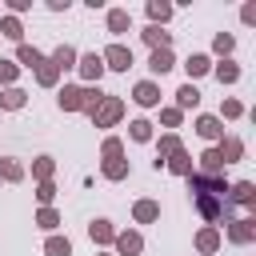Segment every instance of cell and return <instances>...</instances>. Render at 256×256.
<instances>
[{
  "label": "cell",
  "mask_w": 256,
  "mask_h": 256,
  "mask_svg": "<svg viewBox=\"0 0 256 256\" xmlns=\"http://www.w3.org/2000/svg\"><path fill=\"white\" fill-rule=\"evenodd\" d=\"M108 28H112V32H124V28H128V12H124V8L108 12Z\"/></svg>",
  "instance_id": "11"
},
{
  "label": "cell",
  "mask_w": 256,
  "mask_h": 256,
  "mask_svg": "<svg viewBox=\"0 0 256 256\" xmlns=\"http://www.w3.org/2000/svg\"><path fill=\"white\" fill-rule=\"evenodd\" d=\"M148 16H152V20H168L172 8H168V4H148Z\"/></svg>",
  "instance_id": "27"
},
{
  "label": "cell",
  "mask_w": 256,
  "mask_h": 256,
  "mask_svg": "<svg viewBox=\"0 0 256 256\" xmlns=\"http://www.w3.org/2000/svg\"><path fill=\"white\" fill-rule=\"evenodd\" d=\"M220 156H228V160H236V156H240V140H228V144L220 148ZM228 160H224V164H228Z\"/></svg>",
  "instance_id": "29"
},
{
  "label": "cell",
  "mask_w": 256,
  "mask_h": 256,
  "mask_svg": "<svg viewBox=\"0 0 256 256\" xmlns=\"http://www.w3.org/2000/svg\"><path fill=\"white\" fill-rule=\"evenodd\" d=\"M96 100H100V92H92V88H64L60 92V108H68V112L72 108H92Z\"/></svg>",
  "instance_id": "1"
},
{
  "label": "cell",
  "mask_w": 256,
  "mask_h": 256,
  "mask_svg": "<svg viewBox=\"0 0 256 256\" xmlns=\"http://www.w3.org/2000/svg\"><path fill=\"white\" fill-rule=\"evenodd\" d=\"M56 224H60V216H56L52 208H44V212H40V228H56Z\"/></svg>",
  "instance_id": "30"
},
{
  "label": "cell",
  "mask_w": 256,
  "mask_h": 256,
  "mask_svg": "<svg viewBox=\"0 0 256 256\" xmlns=\"http://www.w3.org/2000/svg\"><path fill=\"white\" fill-rule=\"evenodd\" d=\"M80 72H84L88 80H100V72H104V60H100L96 52H88V56L80 60Z\"/></svg>",
  "instance_id": "6"
},
{
  "label": "cell",
  "mask_w": 256,
  "mask_h": 256,
  "mask_svg": "<svg viewBox=\"0 0 256 256\" xmlns=\"http://www.w3.org/2000/svg\"><path fill=\"white\" fill-rule=\"evenodd\" d=\"M216 76H220V80H228V84H232V80H236V76H240V68H236V64H220V68H216Z\"/></svg>",
  "instance_id": "28"
},
{
  "label": "cell",
  "mask_w": 256,
  "mask_h": 256,
  "mask_svg": "<svg viewBox=\"0 0 256 256\" xmlns=\"http://www.w3.org/2000/svg\"><path fill=\"white\" fill-rule=\"evenodd\" d=\"M148 68H152V72H168V68H172V52H168V48H156Z\"/></svg>",
  "instance_id": "8"
},
{
  "label": "cell",
  "mask_w": 256,
  "mask_h": 256,
  "mask_svg": "<svg viewBox=\"0 0 256 256\" xmlns=\"http://www.w3.org/2000/svg\"><path fill=\"white\" fill-rule=\"evenodd\" d=\"M16 56H20V64H28V68H36V64H44V56H40L36 48H28V44H20V52H16Z\"/></svg>",
  "instance_id": "9"
},
{
  "label": "cell",
  "mask_w": 256,
  "mask_h": 256,
  "mask_svg": "<svg viewBox=\"0 0 256 256\" xmlns=\"http://www.w3.org/2000/svg\"><path fill=\"white\" fill-rule=\"evenodd\" d=\"M36 196H40V200H44V204H48V200H52V196H56V188H52V184H48V180H44V184H40V192H36Z\"/></svg>",
  "instance_id": "36"
},
{
  "label": "cell",
  "mask_w": 256,
  "mask_h": 256,
  "mask_svg": "<svg viewBox=\"0 0 256 256\" xmlns=\"http://www.w3.org/2000/svg\"><path fill=\"white\" fill-rule=\"evenodd\" d=\"M156 216H160V208H156L152 200H140V204H136V220L148 224V220H156Z\"/></svg>",
  "instance_id": "10"
},
{
  "label": "cell",
  "mask_w": 256,
  "mask_h": 256,
  "mask_svg": "<svg viewBox=\"0 0 256 256\" xmlns=\"http://www.w3.org/2000/svg\"><path fill=\"white\" fill-rule=\"evenodd\" d=\"M36 176H44V180L52 176V160H48V156H40V160H36Z\"/></svg>",
  "instance_id": "31"
},
{
  "label": "cell",
  "mask_w": 256,
  "mask_h": 256,
  "mask_svg": "<svg viewBox=\"0 0 256 256\" xmlns=\"http://www.w3.org/2000/svg\"><path fill=\"white\" fill-rule=\"evenodd\" d=\"M120 112H124V104H120L116 96H108V100H96V104H92V120H96V124H112Z\"/></svg>",
  "instance_id": "2"
},
{
  "label": "cell",
  "mask_w": 256,
  "mask_h": 256,
  "mask_svg": "<svg viewBox=\"0 0 256 256\" xmlns=\"http://www.w3.org/2000/svg\"><path fill=\"white\" fill-rule=\"evenodd\" d=\"M196 132H200L204 140H216V136H224V128H220V120H216V116H200V120H196Z\"/></svg>",
  "instance_id": "5"
},
{
  "label": "cell",
  "mask_w": 256,
  "mask_h": 256,
  "mask_svg": "<svg viewBox=\"0 0 256 256\" xmlns=\"http://www.w3.org/2000/svg\"><path fill=\"white\" fill-rule=\"evenodd\" d=\"M144 40H148V44H152V48H168V32H160V28H156V24H152V28H148V32H144Z\"/></svg>",
  "instance_id": "12"
},
{
  "label": "cell",
  "mask_w": 256,
  "mask_h": 256,
  "mask_svg": "<svg viewBox=\"0 0 256 256\" xmlns=\"http://www.w3.org/2000/svg\"><path fill=\"white\" fill-rule=\"evenodd\" d=\"M12 76H16V64H12V60H0V80H4V84H8V80H12Z\"/></svg>",
  "instance_id": "33"
},
{
  "label": "cell",
  "mask_w": 256,
  "mask_h": 256,
  "mask_svg": "<svg viewBox=\"0 0 256 256\" xmlns=\"http://www.w3.org/2000/svg\"><path fill=\"white\" fill-rule=\"evenodd\" d=\"M72 60H76L72 48H56V52H52V64H56V68H72Z\"/></svg>",
  "instance_id": "13"
},
{
  "label": "cell",
  "mask_w": 256,
  "mask_h": 256,
  "mask_svg": "<svg viewBox=\"0 0 256 256\" xmlns=\"http://www.w3.org/2000/svg\"><path fill=\"white\" fill-rule=\"evenodd\" d=\"M104 156L116 160V156H120V140H104Z\"/></svg>",
  "instance_id": "35"
},
{
  "label": "cell",
  "mask_w": 256,
  "mask_h": 256,
  "mask_svg": "<svg viewBox=\"0 0 256 256\" xmlns=\"http://www.w3.org/2000/svg\"><path fill=\"white\" fill-rule=\"evenodd\" d=\"M100 60H104V68H116V72H124V68L132 64V52H128L124 44H112V48H108Z\"/></svg>",
  "instance_id": "3"
},
{
  "label": "cell",
  "mask_w": 256,
  "mask_h": 256,
  "mask_svg": "<svg viewBox=\"0 0 256 256\" xmlns=\"http://www.w3.org/2000/svg\"><path fill=\"white\" fill-rule=\"evenodd\" d=\"M0 104H4V108H20V104H24V92H20V88H8V92L0 96Z\"/></svg>",
  "instance_id": "17"
},
{
  "label": "cell",
  "mask_w": 256,
  "mask_h": 256,
  "mask_svg": "<svg viewBox=\"0 0 256 256\" xmlns=\"http://www.w3.org/2000/svg\"><path fill=\"white\" fill-rule=\"evenodd\" d=\"M0 176H4V180H20V176H24V168H20L16 160H0Z\"/></svg>",
  "instance_id": "16"
},
{
  "label": "cell",
  "mask_w": 256,
  "mask_h": 256,
  "mask_svg": "<svg viewBox=\"0 0 256 256\" xmlns=\"http://www.w3.org/2000/svg\"><path fill=\"white\" fill-rule=\"evenodd\" d=\"M56 72H60V68H56L52 60H44V64H40V84H56Z\"/></svg>",
  "instance_id": "21"
},
{
  "label": "cell",
  "mask_w": 256,
  "mask_h": 256,
  "mask_svg": "<svg viewBox=\"0 0 256 256\" xmlns=\"http://www.w3.org/2000/svg\"><path fill=\"white\" fill-rule=\"evenodd\" d=\"M88 232H92V240H100V244H104V240H112V228H108V220H96Z\"/></svg>",
  "instance_id": "18"
},
{
  "label": "cell",
  "mask_w": 256,
  "mask_h": 256,
  "mask_svg": "<svg viewBox=\"0 0 256 256\" xmlns=\"http://www.w3.org/2000/svg\"><path fill=\"white\" fill-rule=\"evenodd\" d=\"M124 172H128V164H124V160H108V164H104V176H112V180H120Z\"/></svg>",
  "instance_id": "24"
},
{
  "label": "cell",
  "mask_w": 256,
  "mask_h": 256,
  "mask_svg": "<svg viewBox=\"0 0 256 256\" xmlns=\"http://www.w3.org/2000/svg\"><path fill=\"white\" fill-rule=\"evenodd\" d=\"M116 248H120L124 256H136V252H140V236H136V232H120V236H116Z\"/></svg>",
  "instance_id": "7"
},
{
  "label": "cell",
  "mask_w": 256,
  "mask_h": 256,
  "mask_svg": "<svg viewBox=\"0 0 256 256\" xmlns=\"http://www.w3.org/2000/svg\"><path fill=\"white\" fill-rule=\"evenodd\" d=\"M184 68H188V76H200V72H208V56H192Z\"/></svg>",
  "instance_id": "20"
},
{
  "label": "cell",
  "mask_w": 256,
  "mask_h": 256,
  "mask_svg": "<svg viewBox=\"0 0 256 256\" xmlns=\"http://www.w3.org/2000/svg\"><path fill=\"white\" fill-rule=\"evenodd\" d=\"M148 136H152V124L148 120H136L132 124V140H148Z\"/></svg>",
  "instance_id": "25"
},
{
  "label": "cell",
  "mask_w": 256,
  "mask_h": 256,
  "mask_svg": "<svg viewBox=\"0 0 256 256\" xmlns=\"http://www.w3.org/2000/svg\"><path fill=\"white\" fill-rule=\"evenodd\" d=\"M44 252H48V256H68L72 248H68V240H60V236H52V240L44 244Z\"/></svg>",
  "instance_id": "15"
},
{
  "label": "cell",
  "mask_w": 256,
  "mask_h": 256,
  "mask_svg": "<svg viewBox=\"0 0 256 256\" xmlns=\"http://www.w3.org/2000/svg\"><path fill=\"white\" fill-rule=\"evenodd\" d=\"M132 100H136V104H144V108H152V104L160 100V92H156V84H152V80H144V84H136Z\"/></svg>",
  "instance_id": "4"
},
{
  "label": "cell",
  "mask_w": 256,
  "mask_h": 256,
  "mask_svg": "<svg viewBox=\"0 0 256 256\" xmlns=\"http://www.w3.org/2000/svg\"><path fill=\"white\" fill-rule=\"evenodd\" d=\"M232 240H252V220H236L232 224Z\"/></svg>",
  "instance_id": "19"
},
{
  "label": "cell",
  "mask_w": 256,
  "mask_h": 256,
  "mask_svg": "<svg viewBox=\"0 0 256 256\" xmlns=\"http://www.w3.org/2000/svg\"><path fill=\"white\" fill-rule=\"evenodd\" d=\"M232 48V36H216V52H228Z\"/></svg>",
  "instance_id": "37"
},
{
  "label": "cell",
  "mask_w": 256,
  "mask_h": 256,
  "mask_svg": "<svg viewBox=\"0 0 256 256\" xmlns=\"http://www.w3.org/2000/svg\"><path fill=\"white\" fill-rule=\"evenodd\" d=\"M4 36H8V40H20V24H16V20H4Z\"/></svg>",
  "instance_id": "34"
},
{
  "label": "cell",
  "mask_w": 256,
  "mask_h": 256,
  "mask_svg": "<svg viewBox=\"0 0 256 256\" xmlns=\"http://www.w3.org/2000/svg\"><path fill=\"white\" fill-rule=\"evenodd\" d=\"M232 200H240V204H252V184H236V188H232Z\"/></svg>",
  "instance_id": "26"
},
{
  "label": "cell",
  "mask_w": 256,
  "mask_h": 256,
  "mask_svg": "<svg viewBox=\"0 0 256 256\" xmlns=\"http://www.w3.org/2000/svg\"><path fill=\"white\" fill-rule=\"evenodd\" d=\"M200 248H204V252H212V248H216V232H212V228H208V232H200Z\"/></svg>",
  "instance_id": "32"
},
{
  "label": "cell",
  "mask_w": 256,
  "mask_h": 256,
  "mask_svg": "<svg viewBox=\"0 0 256 256\" xmlns=\"http://www.w3.org/2000/svg\"><path fill=\"white\" fill-rule=\"evenodd\" d=\"M176 100H180V108H192V104H196V100H200V92H196V88H192V84H184V88H180V92H176Z\"/></svg>",
  "instance_id": "14"
},
{
  "label": "cell",
  "mask_w": 256,
  "mask_h": 256,
  "mask_svg": "<svg viewBox=\"0 0 256 256\" xmlns=\"http://www.w3.org/2000/svg\"><path fill=\"white\" fill-rule=\"evenodd\" d=\"M204 168H208V172H220V168H224V156H220L216 148H212V152H204Z\"/></svg>",
  "instance_id": "23"
},
{
  "label": "cell",
  "mask_w": 256,
  "mask_h": 256,
  "mask_svg": "<svg viewBox=\"0 0 256 256\" xmlns=\"http://www.w3.org/2000/svg\"><path fill=\"white\" fill-rule=\"evenodd\" d=\"M168 168H172V172H192V160H188L184 152H176V156L168 160Z\"/></svg>",
  "instance_id": "22"
}]
</instances>
